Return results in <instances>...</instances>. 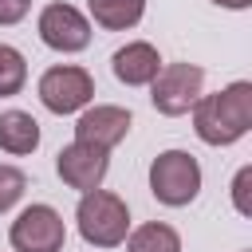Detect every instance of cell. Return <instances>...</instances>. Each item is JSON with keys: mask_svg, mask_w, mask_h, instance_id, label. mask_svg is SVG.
<instances>
[{"mask_svg": "<svg viewBox=\"0 0 252 252\" xmlns=\"http://www.w3.org/2000/svg\"><path fill=\"white\" fill-rule=\"evenodd\" d=\"M35 32H39V39H43L51 51H63V55H75V51H83V47L91 43V24H87V16H83L75 4H59V0L39 12Z\"/></svg>", "mask_w": 252, "mask_h": 252, "instance_id": "7", "label": "cell"}, {"mask_svg": "<svg viewBox=\"0 0 252 252\" xmlns=\"http://www.w3.org/2000/svg\"><path fill=\"white\" fill-rule=\"evenodd\" d=\"M110 67H114V79L126 83V87H150V79L161 71V55H158L154 43L134 39V43H126L110 55Z\"/></svg>", "mask_w": 252, "mask_h": 252, "instance_id": "10", "label": "cell"}, {"mask_svg": "<svg viewBox=\"0 0 252 252\" xmlns=\"http://www.w3.org/2000/svg\"><path fill=\"white\" fill-rule=\"evenodd\" d=\"M28 12H32V0H0V24H4V28L20 24Z\"/></svg>", "mask_w": 252, "mask_h": 252, "instance_id": "17", "label": "cell"}, {"mask_svg": "<svg viewBox=\"0 0 252 252\" xmlns=\"http://www.w3.org/2000/svg\"><path fill=\"white\" fill-rule=\"evenodd\" d=\"M91 98H94V79L87 67L59 63L39 75V102L51 114H79L83 106H91Z\"/></svg>", "mask_w": 252, "mask_h": 252, "instance_id": "5", "label": "cell"}, {"mask_svg": "<svg viewBox=\"0 0 252 252\" xmlns=\"http://www.w3.org/2000/svg\"><path fill=\"white\" fill-rule=\"evenodd\" d=\"M55 169L63 177L67 189H79V193H91L106 181V169H110V150H98V146H87V142H71L55 154Z\"/></svg>", "mask_w": 252, "mask_h": 252, "instance_id": "8", "label": "cell"}, {"mask_svg": "<svg viewBox=\"0 0 252 252\" xmlns=\"http://www.w3.org/2000/svg\"><path fill=\"white\" fill-rule=\"evenodd\" d=\"M189 110L193 130L205 146H232L252 130V83L236 79L217 94H201Z\"/></svg>", "mask_w": 252, "mask_h": 252, "instance_id": "1", "label": "cell"}, {"mask_svg": "<svg viewBox=\"0 0 252 252\" xmlns=\"http://www.w3.org/2000/svg\"><path fill=\"white\" fill-rule=\"evenodd\" d=\"M75 220H79V236L94 248H118L130 232V209L118 193H106L102 185L83 193L79 197V209H75Z\"/></svg>", "mask_w": 252, "mask_h": 252, "instance_id": "2", "label": "cell"}, {"mask_svg": "<svg viewBox=\"0 0 252 252\" xmlns=\"http://www.w3.org/2000/svg\"><path fill=\"white\" fill-rule=\"evenodd\" d=\"M8 240H12L16 252H63L67 224H63V217L51 205H28L12 220Z\"/></svg>", "mask_w": 252, "mask_h": 252, "instance_id": "6", "label": "cell"}, {"mask_svg": "<svg viewBox=\"0 0 252 252\" xmlns=\"http://www.w3.org/2000/svg\"><path fill=\"white\" fill-rule=\"evenodd\" d=\"M150 193L169 205V209H185L197 193H201V165L193 154L185 150H165L150 161Z\"/></svg>", "mask_w": 252, "mask_h": 252, "instance_id": "3", "label": "cell"}, {"mask_svg": "<svg viewBox=\"0 0 252 252\" xmlns=\"http://www.w3.org/2000/svg\"><path fill=\"white\" fill-rule=\"evenodd\" d=\"M248 181H252V169L244 165L240 173H236V181H232V205H236V213H252V201H248Z\"/></svg>", "mask_w": 252, "mask_h": 252, "instance_id": "16", "label": "cell"}, {"mask_svg": "<svg viewBox=\"0 0 252 252\" xmlns=\"http://www.w3.org/2000/svg\"><path fill=\"white\" fill-rule=\"evenodd\" d=\"M126 252H181V236L177 228H169L165 220H150L138 224L134 232H126Z\"/></svg>", "mask_w": 252, "mask_h": 252, "instance_id": "13", "label": "cell"}, {"mask_svg": "<svg viewBox=\"0 0 252 252\" xmlns=\"http://www.w3.org/2000/svg\"><path fill=\"white\" fill-rule=\"evenodd\" d=\"M130 110L126 106H110V102H98V106H83L79 118H75V142H87V146H98V150H114L126 134H130Z\"/></svg>", "mask_w": 252, "mask_h": 252, "instance_id": "9", "label": "cell"}, {"mask_svg": "<svg viewBox=\"0 0 252 252\" xmlns=\"http://www.w3.org/2000/svg\"><path fill=\"white\" fill-rule=\"evenodd\" d=\"M24 189H28L24 169H16V165H0V213H8V209L24 197Z\"/></svg>", "mask_w": 252, "mask_h": 252, "instance_id": "15", "label": "cell"}, {"mask_svg": "<svg viewBox=\"0 0 252 252\" xmlns=\"http://www.w3.org/2000/svg\"><path fill=\"white\" fill-rule=\"evenodd\" d=\"M87 8H91V20L106 32H126L146 16V0H87Z\"/></svg>", "mask_w": 252, "mask_h": 252, "instance_id": "12", "label": "cell"}, {"mask_svg": "<svg viewBox=\"0 0 252 252\" xmlns=\"http://www.w3.org/2000/svg\"><path fill=\"white\" fill-rule=\"evenodd\" d=\"M39 146V122L28 110H4L0 114V150L12 158H24Z\"/></svg>", "mask_w": 252, "mask_h": 252, "instance_id": "11", "label": "cell"}, {"mask_svg": "<svg viewBox=\"0 0 252 252\" xmlns=\"http://www.w3.org/2000/svg\"><path fill=\"white\" fill-rule=\"evenodd\" d=\"M24 83H28V63H24V55H20L16 47L0 43V98L20 94Z\"/></svg>", "mask_w": 252, "mask_h": 252, "instance_id": "14", "label": "cell"}, {"mask_svg": "<svg viewBox=\"0 0 252 252\" xmlns=\"http://www.w3.org/2000/svg\"><path fill=\"white\" fill-rule=\"evenodd\" d=\"M213 4H217V8H232V12H244L252 0H213Z\"/></svg>", "mask_w": 252, "mask_h": 252, "instance_id": "18", "label": "cell"}, {"mask_svg": "<svg viewBox=\"0 0 252 252\" xmlns=\"http://www.w3.org/2000/svg\"><path fill=\"white\" fill-rule=\"evenodd\" d=\"M201 87H205V71L197 63H161V71L150 79V102L158 114L177 118L201 98Z\"/></svg>", "mask_w": 252, "mask_h": 252, "instance_id": "4", "label": "cell"}]
</instances>
